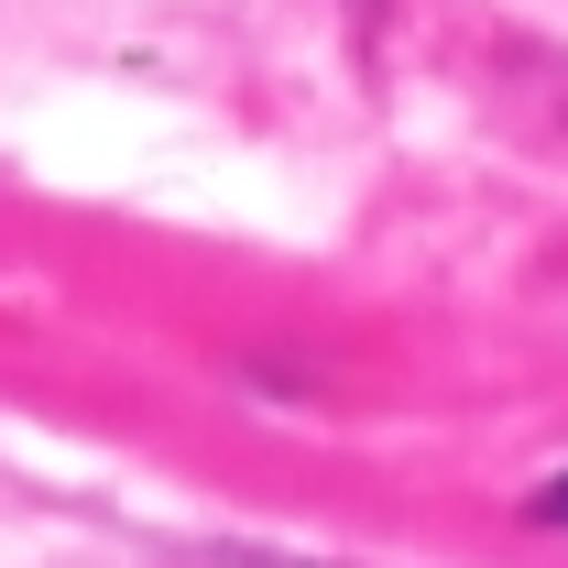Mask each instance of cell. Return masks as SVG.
<instances>
[{"label": "cell", "mask_w": 568, "mask_h": 568, "mask_svg": "<svg viewBox=\"0 0 568 568\" xmlns=\"http://www.w3.org/2000/svg\"><path fill=\"white\" fill-rule=\"evenodd\" d=\"M525 514H536V525H558V536H568V470H558V481H547L536 503H525Z\"/></svg>", "instance_id": "1"}]
</instances>
